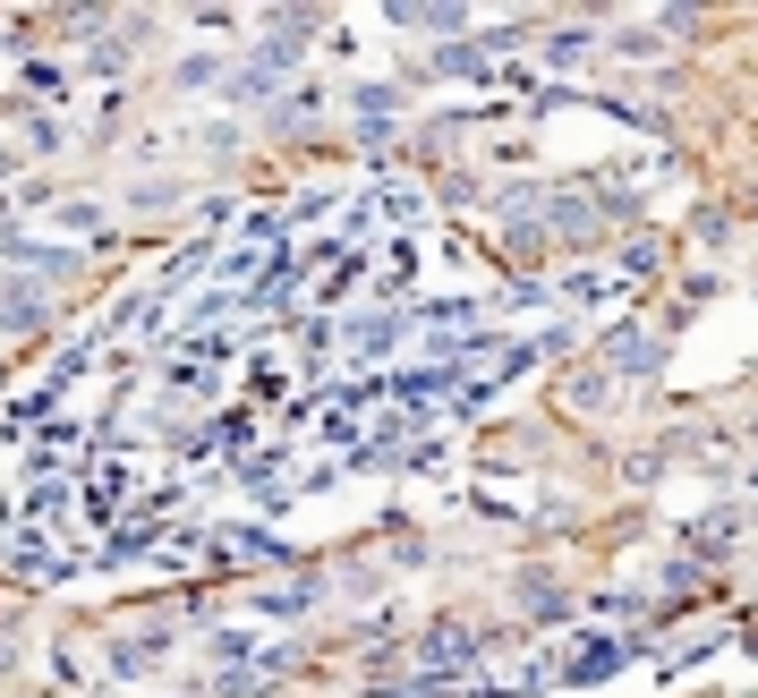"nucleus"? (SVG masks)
Here are the masks:
<instances>
[{
	"instance_id": "nucleus-1",
	"label": "nucleus",
	"mask_w": 758,
	"mask_h": 698,
	"mask_svg": "<svg viewBox=\"0 0 758 698\" xmlns=\"http://www.w3.org/2000/svg\"><path fill=\"white\" fill-rule=\"evenodd\" d=\"M495 639H477V631H461V622H443V631H426V647H418V665L435 673V681H452L461 665H477Z\"/></svg>"
},
{
	"instance_id": "nucleus-2",
	"label": "nucleus",
	"mask_w": 758,
	"mask_h": 698,
	"mask_svg": "<svg viewBox=\"0 0 758 698\" xmlns=\"http://www.w3.org/2000/svg\"><path fill=\"white\" fill-rule=\"evenodd\" d=\"M631 656H639V639H588L580 656H563V665H554V681H605V673L631 665Z\"/></svg>"
},
{
	"instance_id": "nucleus-3",
	"label": "nucleus",
	"mask_w": 758,
	"mask_h": 698,
	"mask_svg": "<svg viewBox=\"0 0 758 698\" xmlns=\"http://www.w3.org/2000/svg\"><path fill=\"white\" fill-rule=\"evenodd\" d=\"M43 316H52V307H43L34 282H18L9 298H0V332H43Z\"/></svg>"
},
{
	"instance_id": "nucleus-4",
	"label": "nucleus",
	"mask_w": 758,
	"mask_h": 698,
	"mask_svg": "<svg viewBox=\"0 0 758 698\" xmlns=\"http://www.w3.org/2000/svg\"><path fill=\"white\" fill-rule=\"evenodd\" d=\"M410 332V316H358L349 324V358H376V349H392Z\"/></svg>"
},
{
	"instance_id": "nucleus-5",
	"label": "nucleus",
	"mask_w": 758,
	"mask_h": 698,
	"mask_svg": "<svg viewBox=\"0 0 758 698\" xmlns=\"http://www.w3.org/2000/svg\"><path fill=\"white\" fill-rule=\"evenodd\" d=\"M162 647H171V631H128L120 647H111V673H145V665H162Z\"/></svg>"
},
{
	"instance_id": "nucleus-6",
	"label": "nucleus",
	"mask_w": 758,
	"mask_h": 698,
	"mask_svg": "<svg viewBox=\"0 0 758 698\" xmlns=\"http://www.w3.org/2000/svg\"><path fill=\"white\" fill-rule=\"evenodd\" d=\"M264 613H282V622H299V613H307V604H324V579H290V588H264Z\"/></svg>"
},
{
	"instance_id": "nucleus-7",
	"label": "nucleus",
	"mask_w": 758,
	"mask_h": 698,
	"mask_svg": "<svg viewBox=\"0 0 758 698\" xmlns=\"http://www.w3.org/2000/svg\"><path fill=\"white\" fill-rule=\"evenodd\" d=\"M392 26H418V34H461V26H469V9H410V0H392Z\"/></svg>"
},
{
	"instance_id": "nucleus-8",
	"label": "nucleus",
	"mask_w": 758,
	"mask_h": 698,
	"mask_svg": "<svg viewBox=\"0 0 758 698\" xmlns=\"http://www.w3.org/2000/svg\"><path fill=\"white\" fill-rule=\"evenodd\" d=\"M520 604H529V613H563V588H554V579H520Z\"/></svg>"
},
{
	"instance_id": "nucleus-9",
	"label": "nucleus",
	"mask_w": 758,
	"mask_h": 698,
	"mask_svg": "<svg viewBox=\"0 0 758 698\" xmlns=\"http://www.w3.org/2000/svg\"><path fill=\"white\" fill-rule=\"evenodd\" d=\"M358 111H367V120H392V111H401V95H392V86H358Z\"/></svg>"
},
{
	"instance_id": "nucleus-10",
	"label": "nucleus",
	"mask_w": 758,
	"mask_h": 698,
	"mask_svg": "<svg viewBox=\"0 0 758 698\" xmlns=\"http://www.w3.org/2000/svg\"><path fill=\"white\" fill-rule=\"evenodd\" d=\"M622 273H631V282H639V273H657V239H631V248H622Z\"/></svg>"
},
{
	"instance_id": "nucleus-11",
	"label": "nucleus",
	"mask_w": 758,
	"mask_h": 698,
	"mask_svg": "<svg viewBox=\"0 0 758 698\" xmlns=\"http://www.w3.org/2000/svg\"><path fill=\"white\" fill-rule=\"evenodd\" d=\"M0 171H18V162H9V154H0Z\"/></svg>"
}]
</instances>
